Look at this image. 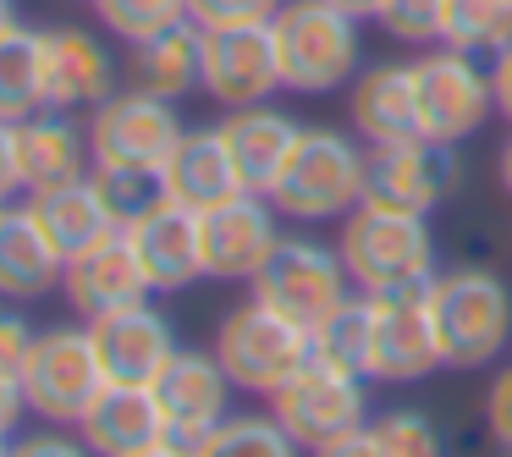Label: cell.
<instances>
[{"instance_id":"obj_1","label":"cell","mask_w":512,"mask_h":457,"mask_svg":"<svg viewBox=\"0 0 512 457\" xmlns=\"http://www.w3.org/2000/svg\"><path fill=\"white\" fill-rule=\"evenodd\" d=\"M270 28H276L281 83L292 94L353 89L358 67H364V34H358L353 12H342L331 0H281Z\"/></svg>"},{"instance_id":"obj_2","label":"cell","mask_w":512,"mask_h":457,"mask_svg":"<svg viewBox=\"0 0 512 457\" xmlns=\"http://www.w3.org/2000/svg\"><path fill=\"white\" fill-rule=\"evenodd\" d=\"M364 171L369 155L336 127H303L292 160L281 166L276 188L265 193L276 204V215L303 226L320 221H347L364 204Z\"/></svg>"},{"instance_id":"obj_3","label":"cell","mask_w":512,"mask_h":457,"mask_svg":"<svg viewBox=\"0 0 512 457\" xmlns=\"http://www.w3.org/2000/svg\"><path fill=\"white\" fill-rule=\"evenodd\" d=\"M430 320L446 369H485L512 342V292L490 270H446L430 281Z\"/></svg>"},{"instance_id":"obj_4","label":"cell","mask_w":512,"mask_h":457,"mask_svg":"<svg viewBox=\"0 0 512 457\" xmlns=\"http://www.w3.org/2000/svg\"><path fill=\"white\" fill-rule=\"evenodd\" d=\"M342 254L347 276L358 292H397L435 281V232L430 215H402V210H375L358 204L342 221Z\"/></svg>"},{"instance_id":"obj_5","label":"cell","mask_w":512,"mask_h":457,"mask_svg":"<svg viewBox=\"0 0 512 457\" xmlns=\"http://www.w3.org/2000/svg\"><path fill=\"white\" fill-rule=\"evenodd\" d=\"M215 358L226 364L237 391H254V397H276L292 375L314 358V331L298 320H287L281 309L248 298L215 331Z\"/></svg>"},{"instance_id":"obj_6","label":"cell","mask_w":512,"mask_h":457,"mask_svg":"<svg viewBox=\"0 0 512 457\" xmlns=\"http://www.w3.org/2000/svg\"><path fill=\"white\" fill-rule=\"evenodd\" d=\"M17 380H23V397L39 419L78 424L89 413V402L105 391V369H100V353H94L89 320L39 331L23 369H17Z\"/></svg>"},{"instance_id":"obj_7","label":"cell","mask_w":512,"mask_h":457,"mask_svg":"<svg viewBox=\"0 0 512 457\" xmlns=\"http://www.w3.org/2000/svg\"><path fill=\"white\" fill-rule=\"evenodd\" d=\"M347 292H353V276H347L342 254L314 243V237H281V243L270 248V259L254 270V298L270 303V309H281L287 320L309 325V331L347 298Z\"/></svg>"},{"instance_id":"obj_8","label":"cell","mask_w":512,"mask_h":457,"mask_svg":"<svg viewBox=\"0 0 512 457\" xmlns=\"http://www.w3.org/2000/svg\"><path fill=\"white\" fill-rule=\"evenodd\" d=\"M270 413L281 419V430L314 452V446L336 441V435L369 424V397H364V375L353 369H336L325 358H309L287 386L270 397Z\"/></svg>"},{"instance_id":"obj_9","label":"cell","mask_w":512,"mask_h":457,"mask_svg":"<svg viewBox=\"0 0 512 457\" xmlns=\"http://www.w3.org/2000/svg\"><path fill=\"white\" fill-rule=\"evenodd\" d=\"M457 144L435 138H408V144H369L364 171V204L402 215H435L457 193Z\"/></svg>"},{"instance_id":"obj_10","label":"cell","mask_w":512,"mask_h":457,"mask_svg":"<svg viewBox=\"0 0 512 457\" xmlns=\"http://www.w3.org/2000/svg\"><path fill=\"white\" fill-rule=\"evenodd\" d=\"M188 133L177 116V100H160L144 89H116L89 111V149L94 166H166L177 138Z\"/></svg>"},{"instance_id":"obj_11","label":"cell","mask_w":512,"mask_h":457,"mask_svg":"<svg viewBox=\"0 0 512 457\" xmlns=\"http://www.w3.org/2000/svg\"><path fill=\"white\" fill-rule=\"evenodd\" d=\"M419 67V111H424V138L435 144H463V138L485 133L496 116V83L468 50H430L413 61Z\"/></svg>"},{"instance_id":"obj_12","label":"cell","mask_w":512,"mask_h":457,"mask_svg":"<svg viewBox=\"0 0 512 457\" xmlns=\"http://www.w3.org/2000/svg\"><path fill=\"white\" fill-rule=\"evenodd\" d=\"M155 397H160V408H166V435H160V441L182 457H199L204 441L215 435V424L232 413V375H226V364L215 358V347L210 353L177 347V358H171L155 380Z\"/></svg>"},{"instance_id":"obj_13","label":"cell","mask_w":512,"mask_h":457,"mask_svg":"<svg viewBox=\"0 0 512 457\" xmlns=\"http://www.w3.org/2000/svg\"><path fill=\"white\" fill-rule=\"evenodd\" d=\"M375 298V358H369V380L386 386H413V380L441 369V342H435L430 320V281L397 292H369Z\"/></svg>"},{"instance_id":"obj_14","label":"cell","mask_w":512,"mask_h":457,"mask_svg":"<svg viewBox=\"0 0 512 457\" xmlns=\"http://www.w3.org/2000/svg\"><path fill=\"white\" fill-rule=\"evenodd\" d=\"M276 89H287L276 56V28L270 23L204 28V94L210 100L237 111V105H265Z\"/></svg>"},{"instance_id":"obj_15","label":"cell","mask_w":512,"mask_h":457,"mask_svg":"<svg viewBox=\"0 0 512 457\" xmlns=\"http://www.w3.org/2000/svg\"><path fill=\"white\" fill-rule=\"evenodd\" d=\"M89 336H94L105 380H122V386H155L160 369L177 358V331L149 298L111 314H94Z\"/></svg>"},{"instance_id":"obj_16","label":"cell","mask_w":512,"mask_h":457,"mask_svg":"<svg viewBox=\"0 0 512 457\" xmlns=\"http://www.w3.org/2000/svg\"><path fill=\"white\" fill-rule=\"evenodd\" d=\"M204 237V276L215 281H254V270L270 259V248L281 243L276 232V204L265 193H237V199L215 204L199 215Z\"/></svg>"},{"instance_id":"obj_17","label":"cell","mask_w":512,"mask_h":457,"mask_svg":"<svg viewBox=\"0 0 512 457\" xmlns=\"http://www.w3.org/2000/svg\"><path fill=\"white\" fill-rule=\"evenodd\" d=\"M61 292H67V303L83 314V320H94V314L144 303L155 287H149V276H144V259H138V248H133V232L116 226L111 237H100L94 248H83V254L67 259Z\"/></svg>"},{"instance_id":"obj_18","label":"cell","mask_w":512,"mask_h":457,"mask_svg":"<svg viewBox=\"0 0 512 457\" xmlns=\"http://www.w3.org/2000/svg\"><path fill=\"white\" fill-rule=\"evenodd\" d=\"M353 127L369 144H408L424 138V111H419V67L413 61H380L364 67L347 89Z\"/></svg>"},{"instance_id":"obj_19","label":"cell","mask_w":512,"mask_h":457,"mask_svg":"<svg viewBox=\"0 0 512 457\" xmlns=\"http://www.w3.org/2000/svg\"><path fill=\"white\" fill-rule=\"evenodd\" d=\"M78 435L94 457H138V452H149V446H160V435H166V408H160L155 386L105 380V391L78 419Z\"/></svg>"},{"instance_id":"obj_20","label":"cell","mask_w":512,"mask_h":457,"mask_svg":"<svg viewBox=\"0 0 512 457\" xmlns=\"http://www.w3.org/2000/svg\"><path fill=\"white\" fill-rule=\"evenodd\" d=\"M116 94V61L89 28H45V105L94 111Z\"/></svg>"},{"instance_id":"obj_21","label":"cell","mask_w":512,"mask_h":457,"mask_svg":"<svg viewBox=\"0 0 512 457\" xmlns=\"http://www.w3.org/2000/svg\"><path fill=\"white\" fill-rule=\"evenodd\" d=\"M133 232V248L144 259V276L155 292H188L204 276V237H199V210L188 204H160L155 215H144Z\"/></svg>"},{"instance_id":"obj_22","label":"cell","mask_w":512,"mask_h":457,"mask_svg":"<svg viewBox=\"0 0 512 457\" xmlns=\"http://www.w3.org/2000/svg\"><path fill=\"white\" fill-rule=\"evenodd\" d=\"M298 133H303V127L292 122L287 111H276L270 100L226 111L221 138H226V149H232V166H237V177H243L248 193H270V188H276L281 166H287L292 149H298Z\"/></svg>"},{"instance_id":"obj_23","label":"cell","mask_w":512,"mask_h":457,"mask_svg":"<svg viewBox=\"0 0 512 457\" xmlns=\"http://www.w3.org/2000/svg\"><path fill=\"white\" fill-rule=\"evenodd\" d=\"M61 248L45 237L28 204H0V298L6 303H34L61 287Z\"/></svg>"},{"instance_id":"obj_24","label":"cell","mask_w":512,"mask_h":457,"mask_svg":"<svg viewBox=\"0 0 512 457\" xmlns=\"http://www.w3.org/2000/svg\"><path fill=\"white\" fill-rule=\"evenodd\" d=\"M94 160L89 149V127L72 122V111H34L17 122V166H23V188H56L67 177H83Z\"/></svg>"},{"instance_id":"obj_25","label":"cell","mask_w":512,"mask_h":457,"mask_svg":"<svg viewBox=\"0 0 512 457\" xmlns=\"http://www.w3.org/2000/svg\"><path fill=\"white\" fill-rule=\"evenodd\" d=\"M166 182H171V199L199 210V215L226 204V199H237V193H248L237 166H232V149H226L221 127H188L166 160Z\"/></svg>"},{"instance_id":"obj_26","label":"cell","mask_w":512,"mask_h":457,"mask_svg":"<svg viewBox=\"0 0 512 457\" xmlns=\"http://www.w3.org/2000/svg\"><path fill=\"white\" fill-rule=\"evenodd\" d=\"M28 210H34V221L45 226L50 243L61 248V259L83 254V248H94L100 237L116 232V215H111V204H105L94 171L67 177V182H56V188L28 193Z\"/></svg>"},{"instance_id":"obj_27","label":"cell","mask_w":512,"mask_h":457,"mask_svg":"<svg viewBox=\"0 0 512 457\" xmlns=\"http://www.w3.org/2000/svg\"><path fill=\"white\" fill-rule=\"evenodd\" d=\"M127 83L160 100H182V94L204 89V28L177 23L166 34H149L127 45Z\"/></svg>"},{"instance_id":"obj_28","label":"cell","mask_w":512,"mask_h":457,"mask_svg":"<svg viewBox=\"0 0 512 457\" xmlns=\"http://www.w3.org/2000/svg\"><path fill=\"white\" fill-rule=\"evenodd\" d=\"M45 111V28L0 34V122H23Z\"/></svg>"},{"instance_id":"obj_29","label":"cell","mask_w":512,"mask_h":457,"mask_svg":"<svg viewBox=\"0 0 512 457\" xmlns=\"http://www.w3.org/2000/svg\"><path fill=\"white\" fill-rule=\"evenodd\" d=\"M314 358L336 369H353L369 380V358H375V298L369 292H347L320 325H314Z\"/></svg>"},{"instance_id":"obj_30","label":"cell","mask_w":512,"mask_h":457,"mask_svg":"<svg viewBox=\"0 0 512 457\" xmlns=\"http://www.w3.org/2000/svg\"><path fill=\"white\" fill-rule=\"evenodd\" d=\"M441 45L468 56H501L512 45V0H446Z\"/></svg>"},{"instance_id":"obj_31","label":"cell","mask_w":512,"mask_h":457,"mask_svg":"<svg viewBox=\"0 0 512 457\" xmlns=\"http://www.w3.org/2000/svg\"><path fill=\"white\" fill-rule=\"evenodd\" d=\"M94 182H100L105 204H111L116 226H138L144 215H155L160 204H171V182L166 166H94Z\"/></svg>"},{"instance_id":"obj_32","label":"cell","mask_w":512,"mask_h":457,"mask_svg":"<svg viewBox=\"0 0 512 457\" xmlns=\"http://www.w3.org/2000/svg\"><path fill=\"white\" fill-rule=\"evenodd\" d=\"M199 457H303L276 413H226Z\"/></svg>"},{"instance_id":"obj_33","label":"cell","mask_w":512,"mask_h":457,"mask_svg":"<svg viewBox=\"0 0 512 457\" xmlns=\"http://www.w3.org/2000/svg\"><path fill=\"white\" fill-rule=\"evenodd\" d=\"M94 12L122 45H138L149 34L188 23V0H94Z\"/></svg>"},{"instance_id":"obj_34","label":"cell","mask_w":512,"mask_h":457,"mask_svg":"<svg viewBox=\"0 0 512 457\" xmlns=\"http://www.w3.org/2000/svg\"><path fill=\"white\" fill-rule=\"evenodd\" d=\"M375 435L386 446V457H446V441L435 430V419L419 408H397L386 419H375Z\"/></svg>"},{"instance_id":"obj_35","label":"cell","mask_w":512,"mask_h":457,"mask_svg":"<svg viewBox=\"0 0 512 457\" xmlns=\"http://www.w3.org/2000/svg\"><path fill=\"white\" fill-rule=\"evenodd\" d=\"M441 17L446 0H380L375 23L402 45H441Z\"/></svg>"},{"instance_id":"obj_36","label":"cell","mask_w":512,"mask_h":457,"mask_svg":"<svg viewBox=\"0 0 512 457\" xmlns=\"http://www.w3.org/2000/svg\"><path fill=\"white\" fill-rule=\"evenodd\" d=\"M281 12V0H188V23L199 28H248L270 23Z\"/></svg>"},{"instance_id":"obj_37","label":"cell","mask_w":512,"mask_h":457,"mask_svg":"<svg viewBox=\"0 0 512 457\" xmlns=\"http://www.w3.org/2000/svg\"><path fill=\"white\" fill-rule=\"evenodd\" d=\"M485 424H490L501 452H512V364L496 369V380L485 391Z\"/></svg>"},{"instance_id":"obj_38","label":"cell","mask_w":512,"mask_h":457,"mask_svg":"<svg viewBox=\"0 0 512 457\" xmlns=\"http://www.w3.org/2000/svg\"><path fill=\"white\" fill-rule=\"evenodd\" d=\"M34 336H39V331H34V325H28L17 309H0V369H6V375H17V369H23Z\"/></svg>"},{"instance_id":"obj_39","label":"cell","mask_w":512,"mask_h":457,"mask_svg":"<svg viewBox=\"0 0 512 457\" xmlns=\"http://www.w3.org/2000/svg\"><path fill=\"white\" fill-rule=\"evenodd\" d=\"M12 457H94V452L83 446V435L72 441V435L39 430V435H23V441H12Z\"/></svg>"},{"instance_id":"obj_40","label":"cell","mask_w":512,"mask_h":457,"mask_svg":"<svg viewBox=\"0 0 512 457\" xmlns=\"http://www.w3.org/2000/svg\"><path fill=\"white\" fill-rule=\"evenodd\" d=\"M309 457H386V446H380L375 424H358V430H347V435H336V441L314 446Z\"/></svg>"},{"instance_id":"obj_41","label":"cell","mask_w":512,"mask_h":457,"mask_svg":"<svg viewBox=\"0 0 512 457\" xmlns=\"http://www.w3.org/2000/svg\"><path fill=\"white\" fill-rule=\"evenodd\" d=\"M23 188V166H17V122H0V204Z\"/></svg>"},{"instance_id":"obj_42","label":"cell","mask_w":512,"mask_h":457,"mask_svg":"<svg viewBox=\"0 0 512 457\" xmlns=\"http://www.w3.org/2000/svg\"><path fill=\"white\" fill-rule=\"evenodd\" d=\"M23 408H28V397H23V380L0 369V435H12V430H17V419H23Z\"/></svg>"},{"instance_id":"obj_43","label":"cell","mask_w":512,"mask_h":457,"mask_svg":"<svg viewBox=\"0 0 512 457\" xmlns=\"http://www.w3.org/2000/svg\"><path fill=\"white\" fill-rule=\"evenodd\" d=\"M490 83H496V111L512 122V45L501 56H490Z\"/></svg>"},{"instance_id":"obj_44","label":"cell","mask_w":512,"mask_h":457,"mask_svg":"<svg viewBox=\"0 0 512 457\" xmlns=\"http://www.w3.org/2000/svg\"><path fill=\"white\" fill-rule=\"evenodd\" d=\"M331 6H342V12H353L358 23H364V17H375V12H380V0H331Z\"/></svg>"},{"instance_id":"obj_45","label":"cell","mask_w":512,"mask_h":457,"mask_svg":"<svg viewBox=\"0 0 512 457\" xmlns=\"http://www.w3.org/2000/svg\"><path fill=\"white\" fill-rule=\"evenodd\" d=\"M496 171H501V188L512 193V138L501 144V160H496Z\"/></svg>"},{"instance_id":"obj_46","label":"cell","mask_w":512,"mask_h":457,"mask_svg":"<svg viewBox=\"0 0 512 457\" xmlns=\"http://www.w3.org/2000/svg\"><path fill=\"white\" fill-rule=\"evenodd\" d=\"M17 28V12H12V0H0V34H12Z\"/></svg>"},{"instance_id":"obj_47","label":"cell","mask_w":512,"mask_h":457,"mask_svg":"<svg viewBox=\"0 0 512 457\" xmlns=\"http://www.w3.org/2000/svg\"><path fill=\"white\" fill-rule=\"evenodd\" d=\"M138 457H182V452H171V446L160 441V446H149V452H138Z\"/></svg>"},{"instance_id":"obj_48","label":"cell","mask_w":512,"mask_h":457,"mask_svg":"<svg viewBox=\"0 0 512 457\" xmlns=\"http://www.w3.org/2000/svg\"><path fill=\"white\" fill-rule=\"evenodd\" d=\"M0 457H12V446H6V435H0Z\"/></svg>"},{"instance_id":"obj_49","label":"cell","mask_w":512,"mask_h":457,"mask_svg":"<svg viewBox=\"0 0 512 457\" xmlns=\"http://www.w3.org/2000/svg\"><path fill=\"white\" fill-rule=\"evenodd\" d=\"M501 457H512V452H501Z\"/></svg>"},{"instance_id":"obj_50","label":"cell","mask_w":512,"mask_h":457,"mask_svg":"<svg viewBox=\"0 0 512 457\" xmlns=\"http://www.w3.org/2000/svg\"><path fill=\"white\" fill-rule=\"evenodd\" d=\"M89 6H94V0H89Z\"/></svg>"}]
</instances>
